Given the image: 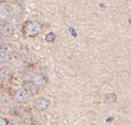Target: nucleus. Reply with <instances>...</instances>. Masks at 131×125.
Returning a JSON list of instances; mask_svg holds the SVG:
<instances>
[{
	"mask_svg": "<svg viewBox=\"0 0 131 125\" xmlns=\"http://www.w3.org/2000/svg\"><path fill=\"white\" fill-rule=\"evenodd\" d=\"M0 125H7V121L2 118H0Z\"/></svg>",
	"mask_w": 131,
	"mask_h": 125,
	"instance_id": "obj_12",
	"label": "nucleus"
},
{
	"mask_svg": "<svg viewBox=\"0 0 131 125\" xmlns=\"http://www.w3.org/2000/svg\"><path fill=\"white\" fill-rule=\"evenodd\" d=\"M12 78V71L8 67H3L0 69V80L8 81Z\"/></svg>",
	"mask_w": 131,
	"mask_h": 125,
	"instance_id": "obj_7",
	"label": "nucleus"
},
{
	"mask_svg": "<svg viewBox=\"0 0 131 125\" xmlns=\"http://www.w3.org/2000/svg\"><path fill=\"white\" fill-rule=\"evenodd\" d=\"M31 82L37 88H40L45 86L47 83V78L43 74H35L31 79Z\"/></svg>",
	"mask_w": 131,
	"mask_h": 125,
	"instance_id": "obj_2",
	"label": "nucleus"
},
{
	"mask_svg": "<svg viewBox=\"0 0 131 125\" xmlns=\"http://www.w3.org/2000/svg\"><path fill=\"white\" fill-rule=\"evenodd\" d=\"M42 30L41 24L37 22H27L25 26V35L27 36H34V35H38Z\"/></svg>",
	"mask_w": 131,
	"mask_h": 125,
	"instance_id": "obj_1",
	"label": "nucleus"
},
{
	"mask_svg": "<svg viewBox=\"0 0 131 125\" xmlns=\"http://www.w3.org/2000/svg\"><path fill=\"white\" fill-rule=\"evenodd\" d=\"M12 54V49L10 47L6 46L0 49V62H7L9 60Z\"/></svg>",
	"mask_w": 131,
	"mask_h": 125,
	"instance_id": "obj_5",
	"label": "nucleus"
},
{
	"mask_svg": "<svg viewBox=\"0 0 131 125\" xmlns=\"http://www.w3.org/2000/svg\"><path fill=\"white\" fill-rule=\"evenodd\" d=\"M49 104H50V102L48 99L40 97V98H38V99L34 102V107H35L37 110H38V111H43V110L48 108Z\"/></svg>",
	"mask_w": 131,
	"mask_h": 125,
	"instance_id": "obj_3",
	"label": "nucleus"
},
{
	"mask_svg": "<svg viewBox=\"0 0 131 125\" xmlns=\"http://www.w3.org/2000/svg\"><path fill=\"white\" fill-rule=\"evenodd\" d=\"M14 97H15V99H16L18 102L23 103V102H25V101L28 99L29 93H28L24 88H20V89H18V90L15 92Z\"/></svg>",
	"mask_w": 131,
	"mask_h": 125,
	"instance_id": "obj_6",
	"label": "nucleus"
},
{
	"mask_svg": "<svg viewBox=\"0 0 131 125\" xmlns=\"http://www.w3.org/2000/svg\"><path fill=\"white\" fill-rule=\"evenodd\" d=\"M116 100H117V97L114 93H107L103 97V102L105 104H112L116 102Z\"/></svg>",
	"mask_w": 131,
	"mask_h": 125,
	"instance_id": "obj_10",
	"label": "nucleus"
},
{
	"mask_svg": "<svg viewBox=\"0 0 131 125\" xmlns=\"http://www.w3.org/2000/svg\"><path fill=\"white\" fill-rule=\"evenodd\" d=\"M2 44H3V38H2V36L0 35V47L2 46Z\"/></svg>",
	"mask_w": 131,
	"mask_h": 125,
	"instance_id": "obj_13",
	"label": "nucleus"
},
{
	"mask_svg": "<svg viewBox=\"0 0 131 125\" xmlns=\"http://www.w3.org/2000/svg\"><path fill=\"white\" fill-rule=\"evenodd\" d=\"M12 12V8L8 4H2L0 6V16L1 17H8Z\"/></svg>",
	"mask_w": 131,
	"mask_h": 125,
	"instance_id": "obj_8",
	"label": "nucleus"
},
{
	"mask_svg": "<svg viewBox=\"0 0 131 125\" xmlns=\"http://www.w3.org/2000/svg\"><path fill=\"white\" fill-rule=\"evenodd\" d=\"M45 39H46L48 42H52V41H53L55 39V35L53 34V33H49V34H47L46 35Z\"/></svg>",
	"mask_w": 131,
	"mask_h": 125,
	"instance_id": "obj_11",
	"label": "nucleus"
},
{
	"mask_svg": "<svg viewBox=\"0 0 131 125\" xmlns=\"http://www.w3.org/2000/svg\"><path fill=\"white\" fill-rule=\"evenodd\" d=\"M0 34L4 36H11L14 34V27L10 23L5 22L0 25Z\"/></svg>",
	"mask_w": 131,
	"mask_h": 125,
	"instance_id": "obj_4",
	"label": "nucleus"
},
{
	"mask_svg": "<svg viewBox=\"0 0 131 125\" xmlns=\"http://www.w3.org/2000/svg\"><path fill=\"white\" fill-rule=\"evenodd\" d=\"M0 87H1V80H0Z\"/></svg>",
	"mask_w": 131,
	"mask_h": 125,
	"instance_id": "obj_14",
	"label": "nucleus"
},
{
	"mask_svg": "<svg viewBox=\"0 0 131 125\" xmlns=\"http://www.w3.org/2000/svg\"><path fill=\"white\" fill-rule=\"evenodd\" d=\"M23 88H24L29 94H34V93H36L37 91H38V88L36 87L31 81H25V83H24Z\"/></svg>",
	"mask_w": 131,
	"mask_h": 125,
	"instance_id": "obj_9",
	"label": "nucleus"
}]
</instances>
